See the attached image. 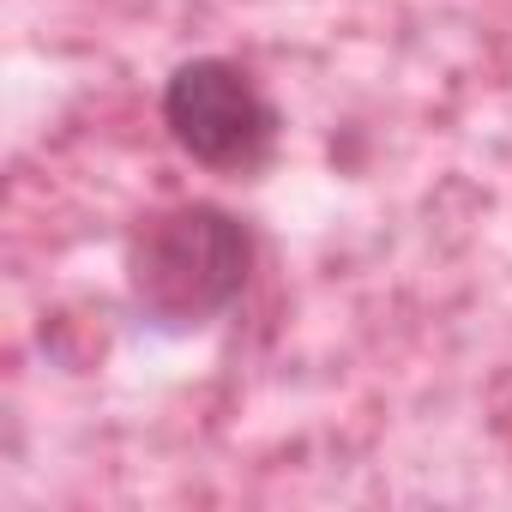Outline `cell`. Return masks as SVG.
<instances>
[{
    "mask_svg": "<svg viewBox=\"0 0 512 512\" xmlns=\"http://www.w3.org/2000/svg\"><path fill=\"white\" fill-rule=\"evenodd\" d=\"M253 241L217 205H169L145 217L127 241V290L163 326H193L223 314L247 284Z\"/></svg>",
    "mask_w": 512,
    "mask_h": 512,
    "instance_id": "6da1fadb",
    "label": "cell"
},
{
    "mask_svg": "<svg viewBox=\"0 0 512 512\" xmlns=\"http://www.w3.org/2000/svg\"><path fill=\"white\" fill-rule=\"evenodd\" d=\"M163 127L205 169H253L278 139L272 103L229 61L175 67V79L163 85Z\"/></svg>",
    "mask_w": 512,
    "mask_h": 512,
    "instance_id": "7a4b0ae2",
    "label": "cell"
}]
</instances>
